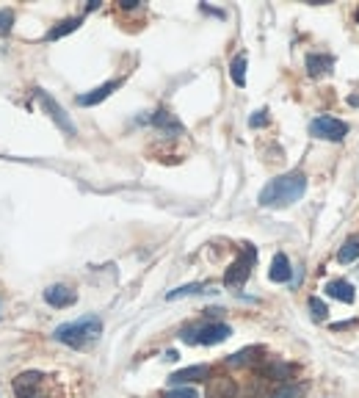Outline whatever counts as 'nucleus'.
<instances>
[{"instance_id":"bb28decb","label":"nucleus","mask_w":359,"mask_h":398,"mask_svg":"<svg viewBox=\"0 0 359 398\" xmlns=\"http://www.w3.org/2000/svg\"><path fill=\"white\" fill-rule=\"evenodd\" d=\"M357 22H359V8H357Z\"/></svg>"},{"instance_id":"f03ea898","label":"nucleus","mask_w":359,"mask_h":398,"mask_svg":"<svg viewBox=\"0 0 359 398\" xmlns=\"http://www.w3.org/2000/svg\"><path fill=\"white\" fill-rule=\"evenodd\" d=\"M100 335H102V321L97 315H83V318H78L72 324H61L53 332V338L58 343L69 346V349H83V346L94 343Z\"/></svg>"},{"instance_id":"ddd939ff","label":"nucleus","mask_w":359,"mask_h":398,"mask_svg":"<svg viewBox=\"0 0 359 398\" xmlns=\"http://www.w3.org/2000/svg\"><path fill=\"white\" fill-rule=\"evenodd\" d=\"M238 396V387H235V382L229 379V376H216V379H210V385H208V398H235Z\"/></svg>"},{"instance_id":"393cba45","label":"nucleus","mask_w":359,"mask_h":398,"mask_svg":"<svg viewBox=\"0 0 359 398\" xmlns=\"http://www.w3.org/2000/svg\"><path fill=\"white\" fill-rule=\"evenodd\" d=\"M266 122H269V111H266V108H263V111H257V114L249 119V125H252V128H263Z\"/></svg>"},{"instance_id":"39448f33","label":"nucleus","mask_w":359,"mask_h":398,"mask_svg":"<svg viewBox=\"0 0 359 398\" xmlns=\"http://www.w3.org/2000/svg\"><path fill=\"white\" fill-rule=\"evenodd\" d=\"M34 97L42 102V108L47 111V117H50V119H53V122H55L61 131L67 133V135H75V133H78V131H75V122L69 119V114H67V111H64V108H61V105H58V102H55V100L47 94L45 88H34Z\"/></svg>"},{"instance_id":"aec40b11","label":"nucleus","mask_w":359,"mask_h":398,"mask_svg":"<svg viewBox=\"0 0 359 398\" xmlns=\"http://www.w3.org/2000/svg\"><path fill=\"white\" fill-rule=\"evenodd\" d=\"M252 354H257V349H243V352L226 357V362H229V365H246V362L252 359Z\"/></svg>"},{"instance_id":"9d476101","label":"nucleus","mask_w":359,"mask_h":398,"mask_svg":"<svg viewBox=\"0 0 359 398\" xmlns=\"http://www.w3.org/2000/svg\"><path fill=\"white\" fill-rule=\"evenodd\" d=\"M119 86H122V81H108V84H102V86L81 94V97H78V105H97V102H102L105 97H111Z\"/></svg>"},{"instance_id":"f8f14e48","label":"nucleus","mask_w":359,"mask_h":398,"mask_svg":"<svg viewBox=\"0 0 359 398\" xmlns=\"http://www.w3.org/2000/svg\"><path fill=\"white\" fill-rule=\"evenodd\" d=\"M269 277H271V282H290L293 268H290V260H287V255H285V252H276V255H273Z\"/></svg>"},{"instance_id":"7ed1b4c3","label":"nucleus","mask_w":359,"mask_h":398,"mask_svg":"<svg viewBox=\"0 0 359 398\" xmlns=\"http://www.w3.org/2000/svg\"><path fill=\"white\" fill-rule=\"evenodd\" d=\"M255 263H257V249H255L252 244H243L238 260L226 268V274H224L226 288H243L246 279H249V274H252V268H255Z\"/></svg>"},{"instance_id":"6ab92c4d","label":"nucleus","mask_w":359,"mask_h":398,"mask_svg":"<svg viewBox=\"0 0 359 398\" xmlns=\"http://www.w3.org/2000/svg\"><path fill=\"white\" fill-rule=\"evenodd\" d=\"M196 293H205V285H202V282H191V285H182L177 291H169L166 299H169V302H177L182 296H196Z\"/></svg>"},{"instance_id":"0eeeda50","label":"nucleus","mask_w":359,"mask_h":398,"mask_svg":"<svg viewBox=\"0 0 359 398\" xmlns=\"http://www.w3.org/2000/svg\"><path fill=\"white\" fill-rule=\"evenodd\" d=\"M42 379H45V373H39V371L20 373L14 379V393H17V398H45L42 396Z\"/></svg>"},{"instance_id":"1a4fd4ad","label":"nucleus","mask_w":359,"mask_h":398,"mask_svg":"<svg viewBox=\"0 0 359 398\" xmlns=\"http://www.w3.org/2000/svg\"><path fill=\"white\" fill-rule=\"evenodd\" d=\"M210 376V368L208 365H191V368H182L177 373H172V385H191V382H205Z\"/></svg>"},{"instance_id":"a211bd4d","label":"nucleus","mask_w":359,"mask_h":398,"mask_svg":"<svg viewBox=\"0 0 359 398\" xmlns=\"http://www.w3.org/2000/svg\"><path fill=\"white\" fill-rule=\"evenodd\" d=\"M152 125H155V128H163V131H175V133L182 131V125H180V122L172 117V114H169V111H163V108H161V111L152 117Z\"/></svg>"},{"instance_id":"9b49d317","label":"nucleus","mask_w":359,"mask_h":398,"mask_svg":"<svg viewBox=\"0 0 359 398\" xmlns=\"http://www.w3.org/2000/svg\"><path fill=\"white\" fill-rule=\"evenodd\" d=\"M326 296H332V299H337V302H346V305H351V302L357 299L354 285L346 282V279H332V282H326Z\"/></svg>"},{"instance_id":"a878e982","label":"nucleus","mask_w":359,"mask_h":398,"mask_svg":"<svg viewBox=\"0 0 359 398\" xmlns=\"http://www.w3.org/2000/svg\"><path fill=\"white\" fill-rule=\"evenodd\" d=\"M135 6H138V0H125L122 3V8H135Z\"/></svg>"},{"instance_id":"4468645a","label":"nucleus","mask_w":359,"mask_h":398,"mask_svg":"<svg viewBox=\"0 0 359 398\" xmlns=\"http://www.w3.org/2000/svg\"><path fill=\"white\" fill-rule=\"evenodd\" d=\"M332 67H334L332 55H320V53H313V55H307V72H310L313 78H320V75L332 72Z\"/></svg>"},{"instance_id":"b1692460","label":"nucleus","mask_w":359,"mask_h":398,"mask_svg":"<svg viewBox=\"0 0 359 398\" xmlns=\"http://www.w3.org/2000/svg\"><path fill=\"white\" fill-rule=\"evenodd\" d=\"M166 398H199V393L194 387H175L166 393Z\"/></svg>"},{"instance_id":"dca6fc26","label":"nucleus","mask_w":359,"mask_h":398,"mask_svg":"<svg viewBox=\"0 0 359 398\" xmlns=\"http://www.w3.org/2000/svg\"><path fill=\"white\" fill-rule=\"evenodd\" d=\"M359 258V235H351L343 246H340V252H337V260L346 265V263H354Z\"/></svg>"},{"instance_id":"423d86ee","label":"nucleus","mask_w":359,"mask_h":398,"mask_svg":"<svg viewBox=\"0 0 359 398\" xmlns=\"http://www.w3.org/2000/svg\"><path fill=\"white\" fill-rule=\"evenodd\" d=\"M310 133L315 138H326V141H343L348 135V125L334 119V117H318L310 125Z\"/></svg>"},{"instance_id":"2eb2a0df","label":"nucleus","mask_w":359,"mask_h":398,"mask_svg":"<svg viewBox=\"0 0 359 398\" xmlns=\"http://www.w3.org/2000/svg\"><path fill=\"white\" fill-rule=\"evenodd\" d=\"M81 17H69V20H64V22H58L55 28H50L45 34V39L47 42H53V39H61V37H67V34H72V31H78L81 28Z\"/></svg>"},{"instance_id":"4be33fe9","label":"nucleus","mask_w":359,"mask_h":398,"mask_svg":"<svg viewBox=\"0 0 359 398\" xmlns=\"http://www.w3.org/2000/svg\"><path fill=\"white\" fill-rule=\"evenodd\" d=\"M11 22H14V14L8 8H0V37H6L11 31Z\"/></svg>"},{"instance_id":"412c9836","label":"nucleus","mask_w":359,"mask_h":398,"mask_svg":"<svg viewBox=\"0 0 359 398\" xmlns=\"http://www.w3.org/2000/svg\"><path fill=\"white\" fill-rule=\"evenodd\" d=\"M299 396H302V387H296V385H285L276 393H271V398H299Z\"/></svg>"},{"instance_id":"f3484780","label":"nucleus","mask_w":359,"mask_h":398,"mask_svg":"<svg viewBox=\"0 0 359 398\" xmlns=\"http://www.w3.org/2000/svg\"><path fill=\"white\" fill-rule=\"evenodd\" d=\"M229 72H232L235 86H246V55H235L232 64H229Z\"/></svg>"},{"instance_id":"f257e3e1","label":"nucleus","mask_w":359,"mask_h":398,"mask_svg":"<svg viewBox=\"0 0 359 398\" xmlns=\"http://www.w3.org/2000/svg\"><path fill=\"white\" fill-rule=\"evenodd\" d=\"M304 191H307V175L304 172H287V175H279L271 183H266L257 202L263 208H287V205L299 202L304 197Z\"/></svg>"},{"instance_id":"5701e85b","label":"nucleus","mask_w":359,"mask_h":398,"mask_svg":"<svg viewBox=\"0 0 359 398\" xmlns=\"http://www.w3.org/2000/svg\"><path fill=\"white\" fill-rule=\"evenodd\" d=\"M310 312H313V318H315V321H323L329 310H326V305H323L320 299H315V296H313V299H310Z\"/></svg>"},{"instance_id":"20e7f679","label":"nucleus","mask_w":359,"mask_h":398,"mask_svg":"<svg viewBox=\"0 0 359 398\" xmlns=\"http://www.w3.org/2000/svg\"><path fill=\"white\" fill-rule=\"evenodd\" d=\"M229 335H232V329H229L226 324H208V326H199V329H185L180 338H182L185 343L216 346V343H224Z\"/></svg>"},{"instance_id":"6e6552de","label":"nucleus","mask_w":359,"mask_h":398,"mask_svg":"<svg viewBox=\"0 0 359 398\" xmlns=\"http://www.w3.org/2000/svg\"><path fill=\"white\" fill-rule=\"evenodd\" d=\"M45 302L50 307H69V305L78 302V293L67 285H50L45 291Z\"/></svg>"}]
</instances>
